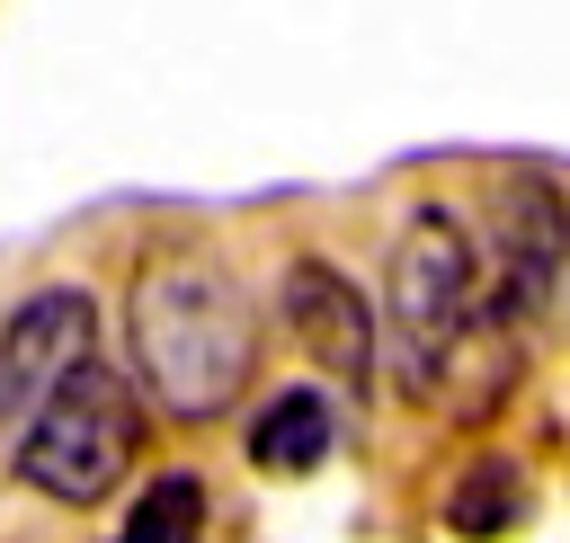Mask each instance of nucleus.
<instances>
[{"mask_svg":"<svg viewBox=\"0 0 570 543\" xmlns=\"http://www.w3.org/2000/svg\"><path fill=\"white\" fill-rule=\"evenodd\" d=\"M517 516H525V472H517L508 454H481V463H463V481L445 490V525H454L463 543L517 534Z\"/></svg>","mask_w":570,"mask_h":543,"instance_id":"obj_9","label":"nucleus"},{"mask_svg":"<svg viewBox=\"0 0 570 543\" xmlns=\"http://www.w3.org/2000/svg\"><path fill=\"white\" fill-rule=\"evenodd\" d=\"M561 258H570V205L543 169H508L499 205H490V267H499V320H534L561 294Z\"/></svg>","mask_w":570,"mask_h":543,"instance_id":"obj_5","label":"nucleus"},{"mask_svg":"<svg viewBox=\"0 0 570 543\" xmlns=\"http://www.w3.org/2000/svg\"><path fill=\"white\" fill-rule=\"evenodd\" d=\"M330 445H338V409H330L312 383H285V392L249 418V463H258V472H276V481L321 472V463H330Z\"/></svg>","mask_w":570,"mask_h":543,"instance_id":"obj_8","label":"nucleus"},{"mask_svg":"<svg viewBox=\"0 0 570 543\" xmlns=\"http://www.w3.org/2000/svg\"><path fill=\"white\" fill-rule=\"evenodd\" d=\"M472 276H481V249H472L463 214H454V205H419V214L401 223V240H392V276H383V303H374V347L392 356L401 401H428V392H436L445 347H454V338L472 329V312H481Z\"/></svg>","mask_w":570,"mask_h":543,"instance_id":"obj_2","label":"nucleus"},{"mask_svg":"<svg viewBox=\"0 0 570 543\" xmlns=\"http://www.w3.org/2000/svg\"><path fill=\"white\" fill-rule=\"evenodd\" d=\"M561 303H570V258H561Z\"/></svg>","mask_w":570,"mask_h":543,"instance_id":"obj_11","label":"nucleus"},{"mask_svg":"<svg viewBox=\"0 0 570 543\" xmlns=\"http://www.w3.org/2000/svg\"><path fill=\"white\" fill-rule=\"evenodd\" d=\"M517 392V329L499 320V312H472V329L445 347V365H436V409L454 418V427H481L499 401Z\"/></svg>","mask_w":570,"mask_h":543,"instance_id":"obj_7","label":"nucleus"},{"mask_svg":"<svg viewBox=\"0 0 570 543\" xmlns=\"http://www.w3.org/2000/svg\"><path fill=\"white\" fill-rule=\"evenodd\" d=\"M134 392L187 427L223 418L258 374V303L214 249H151L125 294Z\"/></svg>","mask_w":570,"mask_h":543,"instance_id":"obj_1","label":"nucleus"},{"mask_svg":"<svg viewBox=\"0 0 570 543\" xmlns=\"http://www.w3.org/2000/svg\"><path fill=\"white\" fill-rule=\"evenodd\" d=\"M205 534V481L196 472H160L134 490V516L116 525V543H196Z\"/></svg>","mask_w":570,"mask_h":543,"instance_id":"obj_10","label":"nucleus"},{"mask_svg":"<svg viewBox=\"0 0 570 543\" xmlns=\"http://www.w3.org/2000/svg\"><path fill=\"white\" fill-rule=\"evenodd\" d=\"M134 445H142V392L116 374V365H80L9 445V472L53 498V507H98L116 498V481L134 472Z\"/></svg>","mask_w":570,"mask_h":543,"instance_id":"obj_3","label":"nucleus"},{"mask_svg":"<svg viewBox=\"0 0 570 543\" xmlns=\"http://www.w3.org/2000/svg\"><path fill=\"white\" fill-rule=\"evenodd\" d=\"M98 356V303L80 285H45L0 320V436H18L80 365Z\"/></svg>","mask_w":570,"mask_h":543,"instance_id":"obj_4","label":"nucleus"},{"mask_svg":"<svg viewBox=\"0 0 570 543\" xmlns=\"http://www.w3.org/2000/svg\"><path fill=\"white\" fill-rule=\"evenodd\" d=\"M276 303H285V329H294V347L330 374V383H347V392H365V374H374V303L356 294V276L347 267H330V258H294L285 267V285H276Z\"/></svg>","mask_w":570,"mask_h":543,"instance_id":"obj_6","label":"nucleus"}]
</instances>
